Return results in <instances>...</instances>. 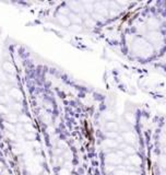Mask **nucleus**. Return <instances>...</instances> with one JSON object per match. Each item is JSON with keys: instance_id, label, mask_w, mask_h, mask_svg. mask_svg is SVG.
<instances>
[{"instance_id": "nucleus-1", "label": "nucleus", "mask_w": 166, "mask_h": 175, "mask_svg": "<svg viewBox=\"0 0 166 175\" xmlns=\"http://www.w3.org/2000/svg\"><path fill=\"white\" fill-rule=\"evenodd\" d=\"M131 51L134 56L141 59H149L154 55V47L145 39L142 37H137L134 42L131 44Z\"/></svg>"}, {"instance_id": "nucleus-2", "label": "nucleus", "mask_w": 166, "mask_h": 175, "mask_svg": "<svg viewBox=\"0 0 166 175\" xmlns=\"http://www.w3.org/2000/svg\"><path fill=\"white\" fill-rule=\"evenodd\" d=\"M147 41L154 47V49H160L164 45V36L160 31H153V32L147 33Z\"/></svg>"}, {"instance_id": "nucleus-3", "label": "nucleus", "mask_w": 166, "mask_h": 175, "mask_svg": "<svg viewBox=\"0 0 166 175\" xmlns=\"http://www.w3.org/2000/svg\"><path fill=\"white\" fill-rule=\"evenodd\" d=\"M145 25H147V29L149 30V32H153V31H159V29L161 28V22L157 18L151 16L147 20Z\"/></svg>"}, {"instance_id": "nucleus-4", "label": "nucleus", "mask_w": 166, "mask_h": 175, "mask_svg": "<svg viewBox=\"0 0 166 175\" xmlns=\"http://www.w3.org/2000/svg\"><path fill=\"white\" fill-rule=\"evenodd\" d=\"M108 3L109 2H94V12L102 14L106 18L108 16V8L106 7Z\"/></svg>"}, {"instance_id": "nucleus-5", "label": "nucleus", "mask_w": 166, "mask_h": 175, "mask_svg": "<svg viewBox=\"0 0 166 175\" xmlns=\"http://www.w3.org/2000/svg\"><path fill=\"white\" fill-rule=\"evenodd\" d=\"M68 6H69V8L71 9V11L73 13H77V14H79V13L81 12H85L84 11V7H83L82 2H78V1H71V2L68 3Z\"/></svg>"}, {"instance_id": "nucleus-6", "label": "nucleus", "mask_w": 166, "mask_h": 175, "mask_svg": "<svg viewBox=\"0 0 166 175\" xmlns=\"http://www.w3.org/2000/svg\"><path fill=\"white\" fill-rule=\"evenodd\" d=\"M122 138L129 143H136L138 141V136L136 133H133V131H127V133H124Z\"/></svg>"}, {"instance_id": "nucleus-7", "label": "nucleus", "mask_w": 166, "mask_h": 175, "mask_svg": "<svg viewBox=\"0 0 166 175\" xmlns=\"http://www.w3.org/2000/svg\"><path fill=\"white\" fill-rule=\"evenodd\" d=\"M57 20H58V22L60 23L62 26L69 28V26L71 25V21H70V19L68 18V16H64V14L58 13V14H57Z\"/></svg>"}, {"instance_id": "nucleus-8", "label": "nucleus", "mask_w": 166, "mask_h": 175, "mask_svg": "<svg viewBox=\"0 0 166 175\" xmlns=\"http://www.w3.org/2000/svg\"><path fill=\"white\" fill-rule=\"evenodd\" d=\"M68 18L70 19L72 24H79V25H80L81 23L83 22V19L81 18V16L80 14H77V13L70 12L69 13V16H68Z\"/></svg>"}, {"instance_id": "nucleus-9", "label": "nucleus", "mask_w": 166, "mask_h": 175, "mask_svg": "<svg viewBox=\"0 0 166 175\" xmlns=\"http://www.w3.org/2000/svg\"><path fill=\"white\" fill-rule=\"evenodd\" d=\"M106 129L108 131H117L119 129V125L117 124L115 121H107V124H106Z\"/></svg>"}, {"instance_id": "nucleus-10", "label": "nucleus", "mask_w": 166, "mask_h": 175, "mask_svg": "<svg viewBox=\"0 0 166 175\" xmlns=\"http://www.w3.org/2000/svg\"><path fill=\"white\" fill-rule=\"evenodd\" d=\"M10 95L14 98L16 100H20V101H22L23 100V94L21 91H19L18 89H11L10 90Z\"/></svg>"}, {"instance_id": "nucleus-11", "label": "nucleus", "mask_w": 166, "mask_h": 175, "mask_svg": "<svg viewBox=\"0 0 166 175\" xmlns=\"http://www.w3.org/2000/svg\"><path fill=\"white\" fill-rule=\"evenodd\" d=\"M103 117H104V119H106L107 121H115L116 116H115V114H114V112L106 111V112H104Z\"/></svg>"}, {"instance_id": "nucleus-12", "label": "nucleus", "mask_w": 166, "mask_h": 175, "mask_svg": "<svg viewBox=\"0 0 166 175\" xmlns=\"http://www.w3.org/2000/svg\"><path fill=\"white\" fill-rule=\"evenodd\" d=\"M83 7H84V11L90 14H92L94 12V2H82Z\"/></svg>"}, {"instance_id": "nucleus-13", "label": "nucleus", "mask_w": 166, "mask_h": 175, "mask_svg": "<svg viewBox=\"0 0 166 175\" xmlns=\"http://www.w3.org/2000/svg\"><path fill=\"white\" fill-rule=\"evenodd\" d=\"M103 147H105V148H115L117 147V142L114 141L113 139H106L104 140V142L102 143Z\"/></svg>"}, {"instance_id": "nucleus-14", "label": "nucleus", "mask_w": 166, "mask_h": 175, "mask_svg": "<svg viewBox=\"0 0 166 175\" xmlns=\"http://www.w3.org/2000/svg\"><path fill=\"white\" fill-rule=\"evenodd\" d=\"M96 24H97V22H96L95 20L93 19L92 16H91V18H89V19L84 20V25H85L86 28H90V29H92V28L96 26Z\"/></svg>"}, {"instance_id": "nucleus-15", "label": "nucleus", "mask_w": 166, "mask_h": 175, "mask_svg": "<svg viewBox=\"0 0 166 175\" xmlns=\"http://www.w3.org/2000/svg\"><path fill=\"white\" fill-rule=\"evenodd\" d=\"M3 69L6 70L7 72H10V73L16 72V68L13 67V65L10 64V63H4V64H3Z\"/></svg>"}, {"instance_id": "nucleus-16", "label": "nucleus", "mask_w": 166, "mask_h": 175, "mask_svg": "<svg viewBox=\"0 0 166 175\" xmlns=\"http://www.w3.org/2000/svg\"><path fill=\"white\" fill-rule=\"evenodd\" d=\"M91 16H92L93 19L95 20L97 23L99 22H104V21H105V16H103L102 14H99V13H96V12H93Z\"/></svg>"}, {"instance_id": "nucleus-17", "label": "nucleus", "mask_w": 166, "mask_h": 175, "mask_svg": "<svg viewBox=\"0 0 166 175\" xmlns=\"http://www.w3.org/2000/svg\"><path fill=\"white\" fill-rule=\"evenodd\" d=\"M68 29L70 30V31H72V32H81V31H82V26L81 25H79V24H71L70 26H69V28H68Z\"/></svg>"}, {"instance_id": "nucleus-18", "label": "nucleus", "mask_w": 166, "mask_h": 175, "mask_svg": "<svg viewBox=\"0 0 166 175\" xmlns=\"http://www.w3.org/2000/svg\"><path fill=\"white\" fill-rule=\"evenodd\" d=\"M120 13V10H108V16L110 18H115Z\"/></svg>"}, {"instance_id": "nucleus-19", "label": "nucleus", "mask_w": 166, "mask_h": 175, "mask_svg": "<svg viewBox=\"0 0 166 175\" xmlns=\"http://www.w3.org/2000/svg\"><path fill=\"white\" fill-rule=\"evenodd\" d=\"M106 136L110 139H116V138H118V134H117V131H108Z\"/></svg>"}, {"instance_id": "nucleus-20", "label": "nucleus", "mask_w": 166, "mask_h": 175, "mask_svg": "<svg viewBox=\"0 0 166 175\" xmlns=\"http://www.w3.org/2000/svg\"><path fill=\"white\" fill-rule=\"evenodd\" d=\"M134 39H136V37L132 34H127V36H126V42H127L128 44H132Z\"/></svg>"}, {"instance_id": "nucleus-21", "label": "nucleus", "mask_w": 166, "mask_h": 175, "mask_svg": "<svg viewBox=\"0 0 166 175\" xmlns=\"http://www.w3.org/2000/svg\"><path fill=\"white\" fill-rule=\"evenodd\" d=\"M126 119L128 121V123H133L134 119H136V117H134L133 114H131V113H129V114L126 115Z\"/></svg>"}, {"instance_id": "nucleus-22", "label": "nucleus", "mask_w": 166, "mask_h": 175, "mask_svg": "<svg viewBox=\"0 0 166 175\" xmlns=\"http://www.w3.org/2000/svg\"><path fill=\"white\" fill-rule=\"evenodd\" d=\"M59 13L60 14H64V16H69V10L67 9V8H61L60 10H59Z\"/></svg>"}, {"instance_id": "nucleus-23", "label": "nucleus", "mask_w": 166, "mask_h": 175, "mask_svg": "<svg viewBox=\"0 0 166 175\" xmlns=\"http://www.w3.org/2000/svg\"><path fill=\"white\" fill-rule=\"evenodd\" d=\"M19 121H25V123H27V124H29V123H30V118L23 115V116H20V117H19Z\"/></svg>"}, {"instance_id": "nucleus-24", "label": "nucleus", "mask_w": 166, "mask_h": 175, "mask_svg": "<svg viewBox=\"0 0 166 175\" xmlns=\"http://www.w3.org/2000/svg\"><path fill=\"white\" fill-rule=\"evenodd\" d=\"M24 127H25L26 130H30V133H34V128H33L30 124H26Z\"/></svg>"}, {"instance_id": "nucleus-25", "label": "nucleus", "mask_w": 166, "mask_h": 175, "mask_svg": "<svg viewBox=\"0 0 166 175\" xmlns=\"http://www.w3.org/2000/svg\"><path fill=\"white\" fill-rule=\"evenodd\" d=\"M161 164L163 165V168H166V156H162L161 158Z\"/></svg>"}, {"instance_id": "nucleus-26", "label": "nucleus", "mask_w": 166, "mask_h": 175, "mask_svg": "<svg viewBox=\"0 0 166 175\" xmlns=\"http://www.w3.org/2000/svg\"><path fill=\"white\" fill-rule=\"evenodd\" d=\"M116 2L118 3L119 7H122V6H128V4H129V2H127V1H116Z\"/></svg>"}, {"instance_id": "nucleus-27", "label": "nucleus", "mask_w": 166, "mask_h": 175, "mask_svg": "<svg viewBox=\"0 0 166 175\" xmlns=\"http://www.w3.org/2000/svg\"><path fill=\"white\" fill-rule=\"evenodd\" d=\"M160 139H161V142H163V143H165V144H166V134L162 135Z\"/></svg>"}, {"instance_id": "nucleus-28", "label": "nucleus", "mask_w": 166, "mask_h": 175, "mask_svg": "<svg viewBox=\"0 0 166 175\" xmlns=\"http://www.w3.org/2000/svg\"><path fill=\"white\" fill-rule=\"evenodd\" d=\"M132 149V148H131V147H126V151H127V152H129V153H131V152H134V150H131Z\"/></svg>"}, {"instance_id": "nucleus-29", "label": "nucleus", "mask_w": 166, "mask_h": 175, "mask_svg": "<svg viewBox=\"0 0 166 175\" xmlns=\"http://www.w3.org/2000/svg\"><path fill=\"white\" fill-rule=\"evenodd\" d=\"M26 138H35L34 135H26Z\"/></svg>"}, {"instance_id": "nucleus-30", "label": "nucleus", "mask_w": 166, "mask_h": 175, "mask_svg": "<svg viewBox=\"0 0 166 175\" xmlns=\"http://www.w3.org/2000/svg\"><path fill=\"white\" fill-rule=\"evenodd\" d=\"M164 151H165V152H166V148H165V149H164Z\"/></svg>"}]
</instances>
